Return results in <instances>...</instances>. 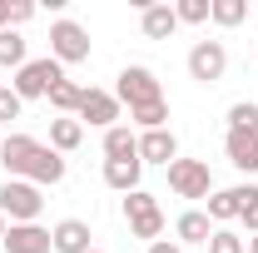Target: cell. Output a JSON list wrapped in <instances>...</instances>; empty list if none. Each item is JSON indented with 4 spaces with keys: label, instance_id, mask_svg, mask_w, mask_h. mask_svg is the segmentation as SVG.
<instances>
[{
    "label": "cell",
    "instance_id": "cell-1",
    "mask_svg": "<svg viewBox=\"0 0 258 253\" xmlns=\"http://www.w3.org/2000/svg\"><path fill=\"white\" fill-rule=\"evenodd\" d=\"M0 164H5V179H25L35 189L64 179V154H55L50 144H40L30 134H5L0 139Z\"/></svg>",
    "mask_w": 258,
    "mask_h": 253
},
{
    "label": "cell",
    "instance_id": "cell-2",
    "mask_svg": "<svg viewBox=\"0 0 258 253\" xmlns=\"http://www.w3.org/2000/svg\"><path fill=\"white\" fill-rule=\"evenodd\" d=\"M114 99L129 104V109H144V104H159L164 90H159V80H154L149 65H124L119 70V85H114Z\"/></svg>",
    "mask_w": 258,
    "mask_h": 253
},
{
    "label": "cell",
    "instance_id": "cell-3",
    "mask_svg": "<svg viewBox=\"0 0 258 253\" xmlns=\"http://www.w3.org/2000/svg\"><path fill=\"white\" fill-rule=\"evenodd\" d=\"M40 209H45V194L35 184H25V179H5L0 184V214L10 223H35Z\"/></svg>",
    "mask_w": 258,
    "mask_h": 253
},
{
    "label": "cell",
    "instance_id": "cell-4",
    "mask_svg": "<svg viewBox=\"0 0 258 253\" xmlns=\"http://www.w3.org/2000/svg\"><path fill=\"white\" fill-rule=\"evenodd\" d=\"M60 80H64L60 60H50V55H45V60H25L20 70H15V95L20 99H45Z\"/></svg>",
    "mask_w": 258,
    "mask_h": 253
},
{
    "label": "cell",
    "instance_id": "cell-5",
    "mask_svg": "<svg viewBox=\"0 0 258 253\" xmlns=\"http://www.w3.org/2000/svg\"><path fill=\"white\" fill-rule=\"evenodd\" d=\"M124 219H129V233H134V238H154V243H159V233H164V209H159V199H154V194H144V189L124 194Z\"/></svg>",
    "mask_w": 258,
    "mask_h": 253
},
{
    "label": "cell",
    "instance_id": "cell-6",
    "mask_svg": "<svg viewBox=\"0 0 258 253\" xmlns=\"http://www.w3.org/2000/svg\"><path fill=\"white\" fill-rule=\"evenodd\" d=\"M50 60L85 65L90 60V30L75 25V20H55V25H50Z\"/></svg>",
    "mask_w": 258,
    "mask_h": 253
},
{
    "label": "cell",
    "instance_id": "cell-7",
    "mask_svg": "<svg viewBox=\"0 0 258 253\" xmlns=\"http://www.w3.org/2000/svg\"><path fill=\"white\" fill-rule=\"evenodd\" d=\"M169 189L179 199H209L214 194V174L204 159H174L169 164Z\"/></svg>",
    "mask_w": 258,
    "mask_h": 253
},
{
    "label": "cell",
    "instance_id": "cell-8",
    "mask_svg": "<svg viewBox=\"0 0 258 253\" xmlns=\"http://www.w3.org/2000/svg\"><path fill=\"white\" fill-rule=\"evenodd\" d=\"M224 70H228L224 40H199V45L189 50V75L199 80V85H219V80H224Z\"/></svg>",
    "mask_w": 258,
    "mask_h": 253
},
{
    "label": "cell",
    "instance_id": "cell-9",
    "mask_svg": "<svg viewBox=\"0 0 258 253\" xmlns=\"http://www.w3.org/2000/svg\"><path fill=\"white\" fill-rule=\"evenodd\" d=\"M0 248L5 253H55V238H50V228H40V223H10Z\"/></svg>",
    "mask_w": 258,
    "mask_h": 253
},
{
    "label": "cell",
    "instance_id": "cell-10",
    "mask_svg": "<svg viewBox=\"0 0 258 253\" xmlns=\"http://www.w3.org/2000/svg\"><path fill=\"white\" fill-rule=\"evenodd\" d=\"M80 124L90 119V124H99V129H114V119H119V99L109 95V90H85V99H80V114H75Z\"/></svg>",
    "mask_w": 258,
    "mask_h": 253
},
{
    "label": "cell",
    "instance_id": "cell-11",
    "mask_svg": "<svg viewBox=\"0 0 258 253\" xmlns=\"http://www.w3.org/2000/svg\"><path fill=\"white\" fill-rule=\"evenodd\" d=\"M179 159V139L169 134V129H144L139 134V164H174Z\"/></svg>",
    "mask_w": 258,
    "mask_h": 253
},
{
    "label": "cell",
    "instance_id": "cell-12",
    "mask_svg": "<svg viewBox=\"0 0 258 253\" xmlns=\"http://www.w3.org/2000/svg\"><path fill=\"white\" fill-rule=\"evenodd\" d=\"M224 149H228V164H233V169L253 174L258 169V129H228Z\"/></svg>",
    "mask_w": 258,
    "mask_h": 253
},
{
    "label": "cell",
    "instance_id": "cell-13",
    "mask_svg": "<svg viewBox=\"0 0 258 253\" xmlns=\"http://www.w3.org/2000/svg\"><path fill=\"white\" fill-rule=\"evenodd\" d=\"M50 238H55V253H90L95 243V233H90V223L85 219H60L55 228H50Z\"/></svg>",
    "mask_w": 258,
    "mask_h": 253
},
{
    "label": "cell",
    "instance_id": "cell-14",
    "mask_svg": "<svg viewBox=\"0 0 258 253\" xmlns=\"http://www.w3.org/2000/svg\"><path fill=\"white\" fill-rule=\"evenodd\" d=\"M139 25H144V40H169L179 30V15H174V5H144Z\"/></svg>",
    "mask_w": 258,
    "mask_h": 253
},
{
    "label": "cell",
    "instance_id": "cell-15",
    "mask_svg": "<svg viewBox=\"0 0 258 253\" xmlns=\"http://www.w3.org/2000/svg\"><path fill=\"white\" fill-rule=\"evenodd\" d=\"M139 174H144L139 159H104V184L119 189V194H134V189H139Z\"/></svg>",
    "mask_w": 258,
    "mask_h": 253
},
{
    "label": "cell",
    "instance_id": "cell-16",
    "mask_svg": "<svg viewBox=\"0 0 258 253\" xmlns=\"http://www.w3.org/2000/svg\"><path fill=\"white\" fill-rule=\"evenodd\" d=\"M214 223H228V219H238L243 214V184L238 189H214L209 194V209H204Z\"/></svg>",
    "mask_w": 258,
    "mask_h": 253
},
{
    "label": "cell",
    "instance_id": "cell-17",
    "mask_svg": "<svg viewBox=\"0 0 258 253\" xmlns=\"http://www.w3.org/2000/svg\"><path fill=\"white\" fill-rule=\"evenodd\" d=\"M85 144V124L80 119H50V149L55 154H75Z\"/></svg>",
    "mask_w": 258,
    "mask_h": 253
},
{
    "label": "cell",
    "instance_id": "cell-18",
    "mask_svg": "<svg viewBox=\"0 0 258 253\" xmlns=\"http://www.w3.org/2000/svg\"><path fill=\"white\" fill-rule=\"evenodd\" d=\"M174 233H179L184 243H209V238H214V219H209L204 209H189V214H179Z\"/></svg>",
    "mask_w": 258,
    "mask_h": 253
},
{
    "label": "cell",
    "instance_id": "cell-19",
    "mask_svg": "<svg viewBox=\"0 0 258 253\" xmlns=\"http://www.w3.org/2000/svg\"><path fill=\"white\" fill-rule=\"evenodd\" d=\"M104 159H139V134H129L124 124L104 129Z\"/></svg>",
    "mask_w": 258,
    "mask_h": 253
},
{
    "label": "cell",
    "instance_id": "cell-20",
    "mask_svg": "<svg viewBox=\"0 0 258 253\" xmlns=\"http://www.w3.org/2000/svg\"><path fill=\"white\" fill-rule=\"evenodd\" d=\"M45 99L60 109V119H75V114H80V99H85V85H75V80H60V85H55Z\"/></svg>",
    "mask_w": 258,
    "mask_h": 253
},
{
    "label": "cell",
    "instance_id": "cell-21",
    "mask_svg": "<svg viewBox=\"0 0 258 253\" xmlns=\"http://www.w3.org/2000/svg\"><path fill=\"white\" fill-rule=\"evenodd\" d=\"M209 20H214V25H224V30H233V25H243V20H248V0H214Z\"/></svg>",
    "mask_w": 258,
    "mask_h": 253
},
{
    "label": "cell",
    "instance_id": "cell-22",
    "mask_svg": "<svg viewBox=\"0 0 258 253\" xmlns=\"http://www.w3.org/2000/svg\"><path fill=\"white\" fill-rule=\"evenodd\" d=\"M0 65H10V70L25 65V40H20V30H0Z\"/></svg>",
    "mask_w": 258,
    "mask_h": 253
},
{
    "label": "cell",
    "instance_id": "cell-23",
    "mask_svg": "<svg viewBox=\"0 0 258 253\" xmlns=\"http://www.w3.org/2000/svg\"><path fill=\"white\" fill-rule=\"evenodd\" d=\"M129 119L139 129H164V119H169V99H159V104H144V109H129Z\"/></svg>",
    "mask_w": 258,
    "mask_h": 253
},
{
    "label": "cell",
    "instance_id": "cell-24",
    "mask_svg": "<svg viewBox=\"0 0 258 253\" xmlns=\"http://www.w3.org/2000/svg\"><path fill=\"white\" fill-rule=\"evenodd\" d=\"M209 10H214V0H179V5H174L179 25H204V20H209Z\"/></svg>",
    "mask_w": 258,
    "mask_h": 253
},
{
    "label": "cell",
    "instance_id": "cell-25",
    "mask_svg": "<svg viewBox=\"0 0 258 253\" xmlns=\"http://www.w3.org/2000/svg\"><path fill=\"white\" fill-rule=\"evenodd\" d=\"M228 129H258V104L253 99H238L228 109Z\"/></svg>",
    "mask_w": 258,
    "mask_h": 253
},
{
    "label": "cell",
    "instance_id": "cell-26",
    "mask_svg": "<svg viewBox=\"0 0 258 253\" xmlns=\"http://www.w3.org/2000/svg\"><path fill=\"white\" fill-rule=\"evenodd\" d=\"M209 253H248V243H243L233 228H214V238H209Z\"/></svg>",
    "mask_w": 258,
    "mask_h": 253
},
{
    "label": "cell",
    "instance_id": "cell-27",
    "mask_svg": "<svg viewBox=\"0 0 258 253\" xmlns=\"http://www.w3.org/2000/svg\"><path fill=\"white\" fill-rule=\"evenodd\" d=\"M238 219L248 223V233H258V184H243V214Z\"/></svg>",
    "mask_w": 258,
    "mask_h": 253
},
{
    "label": "cell",
    "instance_id": "cell-28",
    "mask_svg": "<svg viewBox=\"0 0 258 253\" xmlns=\"http://www.w3.org/2000/svg\"><path fill=\"white\" fill-rule=\"evenodd\" d=\"M20 104H25V99L15 95V90H0V124H10V119H20Z\"/></svg>",
    "mask_w": 258,
    "mask_h": 253
},
{
    "label": "cell",
    "instance_id": "cell-29",
    "mask_svg": "<svg viewBox=\"0 0 258 253\" xmlns=\"http://www.w3.org/2000/svg\"><path fill=\"white\" fill-rule=\"evenodd\" d=\"M30 15H35V5H30V0H15V5H10V30H15V25H25Z\"/></svg>",
    "mask_w": 258,
    "mask_h": 253
},
{
    "label": "cell",
    "instance_id": "cell-30",
    "mask_svg": "<svg viewBox=\"0 0 258 253\" xmlns=\"http://www.w3.org/2000/svg\"><path fill=\"white\" fill-rule=\"evenodd\" d=\"M149 253H184L179 243H169V238H159V243H149Z\"/></svg>",
    "mask_w": 258,
    "mask_h": 253
},
{
    "label": "cell",
    "instance_id": "cell-31",
    "mask_svg": "<svg viewBox=\"0 0 258 253\" xmlns=\"http://www.w3.org/2000/svg\"><path fill=\"white\" fill-rule=\"evenodd\" d=\"M0 30H10V0H0Z\"/></svg>",
    "mask_w": 258,
    "mask_h": 253
},
{
    "label": "cell",
    "instance_id": "cell-32",
    "mask_svg": "<svg viewBox=\"0 0 258 253\" xmlns=\"http://www.w3.org/2000/svg\"><path fill=\"white\" fill-rule=\"evenodd\" d=\"M248 253H258V233H253V238H248Z\"/></svg>",
    "mask_w": 258,
    "mask_h": 253
},
{
    "label": "cell",
    "instance_id": "cell-33",
    "mask_svg": "<svg viewBox=\"0 0 258 253\" xmlns=\"http://www.w3.org/2000/svg\"><path fill=\"white\" fill-rule=\"evenodd\" d=\"M0 243H5V214H0Z\"/></svg>",
    "mask_w": 258,
    "mask_h": 253
},
{
    "label": "cell",
    "instance_id": "cell-34",
    "mask_svg": "<svg viewBox=\"0 0 258 253\" xmlns=\"http://www.w3.org/2000/svg\"><path fill=\"white\" fill-rule=\"evenodd\" d=\"M90 253H104V248H90Z\"/></svg>",
    "mask_w": 258,
    "mask_h": 253
},
{
    "label": "cell",
    "instance_id": "cell-35",
    "mask_svg": "<svg viewBox=\"0 0 258 253\" xmlns=\"http://www.w3.org/2000/svg\"><path fill=\"white\" fill-rule=\"evenodd\" d=\"M0 90H5V85H0Z\"/></svg>",
    "mask_w": 258,
    "mask_h": 253
}]
</instances>
